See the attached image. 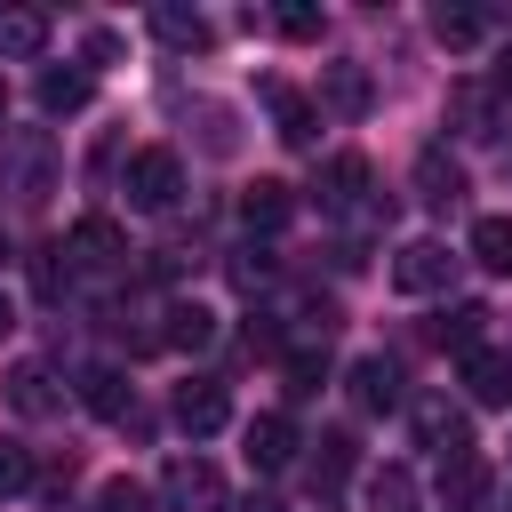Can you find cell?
Listing matches in <instances>:
<instances>
[{"mask_svg": "<svg viewBox=\"0 0 512 512\" xmlns=\"http://www.w3.org/2000/svg\"><path fill=\"white\" fill-rule=\"evenodd\" d=\"M160 344H176V352H208V344H216V312H208V304H168Z\"/></svg>", "mask_w": 512, "mask_h": 512, "instance_id": "cb8c5ba5", "label": "cell"}, {"mask_svg": "<svg viewBox=\"0 0 512 512\" xmlns=\"http://www.w3.org/2000/svg\"><path fill=\"white\" fill-rule=\"evenodd\" d=\"M32 280H40V296L56 304V296L72 288V248H64V240H56V248H32Z\"/></svg>", "mask_w": 512, "mask_h": 512, "instance_id": "f1b7e54d", "label": "cell"}, {"mask_svg": "<svg viewBox=\"0 0 512 512\" xmlns=\"http://www.w3.org/2000/svg\"><path fill=\"white\" fill-rule=\"evenodd\" d=\"M232 280H240V288H256V280H272V264L248 248V256H232Z\"/></svg>", "mask_w": 512, "mask_h": 512, "instance_id": "e575fe53", "label": "cell"}, {"mask_svg": "<svg viewBox=\"0 0 512 512\" xmlns=\"http://www.w3.org/2000/svg\"><path fill=\"white\" fill-rule=\"evenodd\" d=\"M448 280H456V256H448L440 240H408V248L392 256V288H400V296H440Z\"/></svg>", "mask_w": 512, "mask_h": 512, "instance_id": "8992f818", "label": "cell"}, {"mask_svg": "<svg viewBox=\"0 0 512 512\" xmlns=\"http://www.w3.org/2000/svg\"><path fill=\"white\" fill-rule=\"evenodd\" d=\"M408 424H416V448H432L440 464H456V456H472V424H464V408L456 400H408Z\"/></svg>", "mask_w": 512, "mask_h": 512, "instance_id": "5b68a950", "label": "cell"}, {"mask_svg": "<svg viewBox=\"0 0 512 512\" xmlns=\"http://www.w3.org/2000/svg\"><path fill=\"white\" fill-rule=\"evenodd\" d=\"M480 32H488L480 8H432V40H440V48H472Z\"/></svg>", "mask_w": 512, "mask_h": 512, "instance_id": "83f0119b", "label": "cell"}, {"mask_svg": "<svg viewBox=\"0 0 512 512\" xmlns=\"http://www.w3.org/2000/svg\"><path fill=\"white\" fill-rule=\"evenodd\" d=\"M368 184H376L368 160H360V152H336V160L320 168V184H312V192H320V216H392L384 200H368Z\"/></svg>", "mask_w": 512, "mask_h": 512, "instance_id": "3957f363", "label": "cell"}, {"mask_svg": "<svg viewBox=\"0 0 512 512\" xmlns=\"http://www.w3.org/2000/svg\"><path fill=\"white\" fill-rule=\"evenodd\" d=\"M488 88H496V96H504V104H512V48H504V56H496V80H488Z\"/></svg>", "mask_w": 512, "mask_h": 512, "instance_id": "d590c367", "label": "cell"}, {"mask_svg": "<svg viewBox=\"0 0 512 512\" xmlns=\"http://www.w3.org/2000/svg\"><path fill=\"white\" fill-rule=\"evenodd\" d=\"M456 368H464L472 408H512V352H504V344H480V352H464Z\"/></svg>", "mask_w": 512, "mask_h": 512, "instance_id": "8fae6325", "label": "cell"}, {"mask_svg": "<svg viewBox=\"0 0 512 512\" xmlns=\"http://www.w3.org/2000/svg\"><path fill=\"white\" fill-rule=\"evenodd\" d=\"M80 56H88V64H120V32H88Z\"/></svg>", "mask_w": 512, "mask_h": 512, "instance_id": "836d02e7", "label": "cell"}, {"mask_svg": "<svg viewBox=\"0 0 512 512\" xmlns=\"http://www.w3.org/2000/svg\"><path fill=\"white\" fill-rule=\"evenodd\" d=\"M0 120H8V80H0Z\"/></svg>", "mask_w": 512, "mask_h": 512, "instance_id": "f35d334b", "label": "cell"}, {"mask_svg": "<svg viewBox=\"0 0 512 512\" xmlns=\"http://www.w3.org/2000/svg\"><path fill=\"white\" fill-rule=\"evenodd\" d=\"M32 96H40V112H48V120H64V112H80V104H88V72L48 64V72L32 80Z\"/></svg>", "mask_w": 512, "mask_h": 512, "instance_id": "7402d4cb", "label": "cell"}, {"mask_svg": "<svg viewBox=\"0 0 512 512\" xmlns=\"http://www.w3.org/2000/svg\"><path fill=\"white\" fill-rule=\"evenodd\" d=\"M240 512H288V504H272V496H248V504H240Z\"/></svg>", "mask_w": 512, "mask_h": 512, "instance_id": "8d00e7d4", "label": "cell"}, {"mask_svg": "<svg viewBox=\"0 0 512 512\" xmlns=\"http://www.w3.org/2000/svg\"><path fill=\"white\" fill-rule=\"evenodd\" d=\"M368 504L376 512H416V472L408 464H376L368 472Z\"/></svg>", "mask_w": 512, "mask_h": 512, "instance_id": "484cf974", "label": "cell"}, {"mask_svg": "<svg viewBox=\"0 0 512 512\" xmlns=\"http://www.w3.org/2000/svg\"><path fill=\"white\" fill-rule=\"evenodd\" d=\"M488 320H496V312H488V304H472V296H464V304H448V312H440V320H432V344H440V352H456V360H464V352H480V344H488Z\"/></svg>", "mask_w": 512, "mask_h": 512, "instance_id": "e0dca14e", "label": "cell"}, {"mask_svg": "<svg viewBox=\"0 0 512 512\" xmlns=\"http://www.w3.org/2000/svg\"><path fill=\"white\" fill-rule=\"evenodd\" d=\"M96 512H160V496L144 480H104L96 488Z\"/></svg>", "mask_w": 512, "mask_h": 512, "instance_id": "f546056e", "label": "cell"}, {"mask_svg": "<svg viewBox=\"0 0 512 512\" xmlns=\"http://www.w3.org/2000/svg\"><path fill=\"white\" fill-rule=\"evenodd\" d=\"M408 176H416V200H424V208H456V200H464V168H456L440 144H424Z\"/></svg>", "mask_w": 512, "mask_h": 512, "instance_id": "9a60e30c", "label": "cell"}, {"mask_svg": "<svg viewBox=\"0 0 512 512\" xmlns=\"http://www.w3.org/2000/svg\"><path fill=\"white\" fill-rule=\"evenodd\" d=\"M24 480H32V456H24V448H8V440H0V496H16V488H24Z\"/></svg>", "mask_w": 512, "mask_h": 512, "instance_id": "d6a6232c", "label": "cell"}, {"mask_svg": "<svg viewBox=\"0 0 512 512\" xmlns=\"http://www.w3.org/2000/svg\"><path fill=\"white\" fill-rule=\"evenodd\" d=\"M320 376H328V352L296 344V352H288V392H320Z\"/></svg>", "mask_w": 512, "mask_h": 512, "instance_id": "1f68e13d", "label": "cell"}, {"mask_svg": "<svg viewBox=\"0 0 512 512\" xmlns=\"http://www.w3.org/2000/svg\"><path fill=\"white\" fill-rule=\"evenodd\" d=\"M56 168H64V152L48 128H0V200L8 208H48Z\"/></svg>", "mask_w": 512, "mask_h": 512, "instance_id": "6da1fadb", "label": "cell"}, {"mask_svg": "<svg viewBox=\"0 0 512 512\" xmlns=\"http://www.w3.org/2000/svg\"><path fill=\"white\" fill-rule=\"evenodd\" d=\"M160 504H168V512H224V472H216L208 456H168Z\"/></svg>", "mask_w": 512, "mask_h": 512, "instance_id": "277c9868", "label": "cell"}, {"mask_svg": "<svg viewBox=\"0 0 512 512\" xmlns=\"http://www.w3.org/2000/svg\"><path fill=\"white\" fill-rule=\"evenodd\" d=\"M296 448H304V440H296V424H288L280 408H272V416H248V424H240V456H248L256 472H288V464H296Z\"/></svg>", "mask_w": 512, "mask_h": 512, "instance_id": "30bf717a", "label": "cell"}, {"mask_svg": "<svg viewBox=\"0 0 512 512\" xmlns=\"http://www.w3.org/2000/svg\"><path fill=\"white\" fill-rule=\"evenodd\" d=\"M352 408H368V416H392V408H408V376H400V360H384V352H368V360H352Z\"/></svg>", "mask_w": 512, "mask_h": 512, "instance_id": "52a82bcc", "label": "cell"}, {"mask_svg": "<svg viewBox=\"0 0 512 512\" xmlns=\"http://www.w3.org/2000/svg\"><path fill=\"white\" fill-rule=\"evenodd\" d=\"M488 496H496V480H488V464H480V456L440 464V504H448V512H480Z\"/></svg>", "mask_w": 512, "mask_h": 512, "instance_id": "ac0fdd59", "label": "cell"}, {"mask_svg": "<svg viewBox=\"0 0 512 512\" xmlns=\"http://www.w3.org/2000/svg\"><path fill=\"white\" fill-rule=\"evenodd\" d=\"M352 464H360V440H352V432H320V440H312V488H320V496L344 488Z\"/></svg>", "mask_w": 512, "mask_h": 512, "instance_id": "ffe728a7", "label": "cell"}, {"mask_svg": "<svg viewBox=\"0 0 512 512\" xmlns=\"http://www.w3.org/2000/svg\"><path fill=\"white\" fill-rule=\"evenodd\" d=\"M296 216V184H280V176H256L248 192H240V224L248 232H280Z\"/></svg>", "mask_w": 512, "mask_h": 512, "instance_id": "2e32d148", "label": "cell"}, {"mask_svg": "<svg viewBox=\"0 0 512 512\" xmlns=\"http://www.w3.org/2000/svg\"><path fill=\"white\" fill-rule=\"evenodd\" d=\"M448 112H456V136H496V128H504V96L480 88V80H464V88L448 96Z\"/></svg>", "mask_w": 512, "mask_h": 512, "instance_id": "d6986e66", "label": "cell"}, {"mask_svg": "<svg viewBox=\"0 0 512 512\" xmlns=\"http://www.w3.org/2000/svg\"><path fill=\"white\" fill-rule=\"evenodd\" d=\"M320 96H328L336 120H360V112H368V72H360V64H328V72H320Z\"/></svg>", "mask_w": 512, "mask_h": 512, "instance_id": "603a6c76", "label": "cell"}, {"mask_svg": "<svg viewBox=\"0 0 512 512\" xmlns=\"http://www.w3.org/2000/svg\"><path fill=\"white\" fill-rule=\"evenodd\" d=\"M40 48H48V16H40V8H0V56L24 64V56H40Z\"/></svg>", "mask_w": 512, "mask_h": 512, "instance_id": "d4e9b609", "label": "cell"}, {"mask_svg": "<svg viewBox=\"0 0 512 512\" xmlns=\"http://www.w3.org/2000/svg\"><path fill=\"white\" fill-rule=\"evenodd\" d=\"M72 384H80V408H88V416H104V424H128V416H136V400H128V376H120V368H104V360H96V368H80Z\"/></svg>", "mask_w": 512, "mask_h": 512, "instance_id": "5bb4252c", "label": "cell"}, {"mask_svg": "<svg viewBox=\"0 0 512 512\" xmlns=\"http://www.w3.org/2000/svg\"><path fill=\"white\" fill-rule=\"evenodd\" d=\"M264 104H272V120H280V144L312 152V136H320V104H312V96H296L288 80H264Z\"/></svg>", "mask_w": 512, "mask_h": 512, "instance_id": "4fadbf2b", "label": "cell"}, {"mask_svg": "<svg viewBox=\"0 0 512 512\" xmlns=\"http://www.w3.org/2000/svg\"><path fill=\"white\" fill-rule=\"evenodd\" d=\"M472 264L512 272V216H480V224H472Z\"/></svg>", "mask_w": 512, "mask_h": 512, "instance_id": "4316f807", "label": "cell"}, {"mask_svg": "<svg viewBox=\"0 0 512 512\" xmlns=\"http://www.w3.org/2000/svg\"><path fill=\"white\" fill-rule=\"evenodd\" d=\"M192 440H208V432H224L232 424V392L216 384V376H192V384H176V408H168Z\"/></svg>", "mask_w": 512, "mask_h": 512, "instance_id": "9c48e42d", "label": "cell"}, {"mask_svg": "<svg viewBox=\"0 0 512 512\" xmlns=\"http://www.w3.org/2000/svg\"><path fill=\"white\" fill-rule=\"evenodd\" d=\"M64 248H72V264H88V272H120L136 248H128V232L112 224V216H80L72 232H64Z\"/></svg>", "mask_w": 512, "mask_h": 512, "instance_id": "ba28073f", "label": "cell"}, {"mask_svg": "<svg viewBox=\"0 0 512 512\" xmlns=\"http://www.w3.org/2000/svg\"><path fill=\"white\" fill-rule=\"evenodd\" d=\"M120 192H128V208L160 216V208H176V192H184V160H176L168 144H144V152H128V176H120Z\"/></svg>", "mask_w": 512, "mask_h": 512, "instance_id": "7a4b0ae2", "label": "cell"}, {"mask_svg": "<svg viewBox=\"0 0 512 512\" xmlns=\"http://www.w3.org/2000/svg\"><path fill=\"white\" fill-rule=\"evenodd\" d=\"M152 40H168L176 56H200V48H208V16L168 0V8H152Z\"/></svg>", "mask_w": 512, "mask_h": 512, "instance_id": "44dd1931", "label": "cell"}, {"mask_svg": "<svg viewBox=\"0 0 512 512\" xmlns=\"http://www.w3.org/2000/svg\"><path fill=\"white\" fill-rule=\"evenodd\" d=\"M272 32H280V40H320V8L288 0V8H272Z\"/></svg>", "mask_w": 512, "mask_h": 512, "instance_id": "4dcf8cb0", "label": "cell"}, {"mask_svg": "<svg viewBox=\"0 0 512 512\" xmlns=\"http://www.w3.org/2000/svg\"><path fill=\"white\" fill-rule=\"evenodd\" d=\"M8 328H16V304H8V288H0V336H8Z\"/></svg>", "mask_w": 512, "mask_h": 512, "instance_id": "74e56055", "label": "cell"}, {"mask_svg": "<svg viewBox=\"0 0 512 512\" xmlns=\"http://www.w3.org/2000/svg\"><path fill=\"white\" fill-rule=\"evenodd\" d=\"M8 408H16V416H56V408H64L56 368H48V360H16V368H8Z\"/></svg>", "mask_w": 512, "mask_h": 512, "instance_id": "7c38bea8", "label": "cell"}]
</instances>
